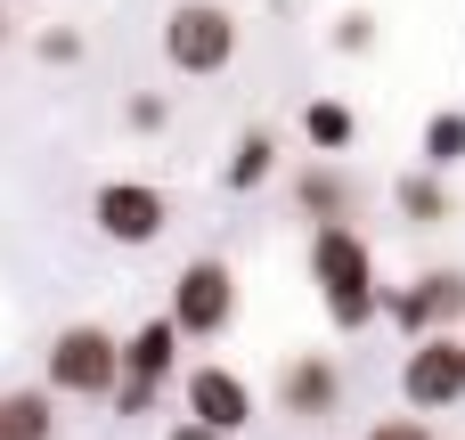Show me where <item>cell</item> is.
<instances>
[{
    "mask_svg": "<svg viewBox=\"0 0 465 440\" xmlns=\"http://www.w3.org/2000/svg\"><path fill=\"white\" fill-rule=\"evenodd\" d=\"M311 278H319V294H327V318L351 335V327H368V318H384V286H376V253H368V237L351 229V220H327L319 237H311Z\"/></svg>",
    "mask_w": 465,
    "mask_h": 440,
    "instance_id": "obj_1",
    "label": "cell"
},
{
    "mask_svg": "<svg viewBox=\"0 0 465 440\" xmlns=\"http://www.w3.org/2000/svg\"><path fill=\"white\" fill-rule=\"evenodd\" d=\"M114 384H123V343L106 327H65L49 343V392H65V400H114Z\"/></svg>",
    "mask_w": 465,
    "mask_h": 440,
    "instance_id": "obj_2",
    "label": "cell"
},
{
    "mask_svg": "<svg viewBox=\"0 0 465 440\" xmlns=\"http://www.w3.org/2000/svg\"><path fill=\"white\" fill-rule=\"evenodd\" d=\"M401 392H409V408H425V416H450L465 400V335H425V343H409V359H401Z\"/></svg>",
    "mask_w": 465,
    "mask_h": 440,
    "instance_id": "obj_3",
    "label": "cell"
},
{
    "mask_svg": "<svg viewBox=\"0 0 465 440\" xmlns=\"http://www.w3.org/2000/svg\"><path fill=\"white\" fill-rule=\"evenodd\" d=\"M163 57H172L180 73H221V65L237 57V16L213 8V0L172 8V16H163Z\"/></svg>",
    "mask_w": 465,
    "mask_h": 440,
    "instance_id": "obj_4",
    "label": "cell"
},
{
    "mask_svg": "<svg viewBox=\"0 0 465 440\" xmlns=\"http://www.w3.org/2000/svg\"><path fill=\"white\" fill-rule=\"evenodd\" d=\"M90 220H98L106 245H155L163 220H172V204H163V188H147V180H106V188L90 196Z\"/></svg>",
    "mask_w": 465,
    "mask_h": 440,
    "instance_id": "obj_5",
    "label": "cell"
},
{
    "mask_svg": "<svg viewBox=\"0 0 465 440\" xmlns=\"http://www.w3.org/2000/svg\"><path fill=\"white\" fill-rule=\"evenodd\" d=\"M384 318H392V327H401L409 343H425V335L458 327V318H465V278H458V269H425L417 286L384 294Z\"/></svg>",
    "mask_w": 465,
    "mask_h": 440,
    "instance_id": "obj_6",
    "label": "cell"
},
{
    "mask_svg": "<svg viewBox=\"0 0 465 440\" xmlns=\"http://www.w3.org/2000/svg\"><path fill=\"white\" fill-rule=\"evenodd\" d=\"M172 318H180V335H221V327L237 318V278H229V261H188V269L172 278Z\"/></svg>",
    "mask_w": 465,
    "mask_h": 440,
    "instance_id": "obj_7",
    "label": "cell"
},
{
    "mask_svg": "<svg viewBox=\"0 0 465 440\" xmlns=\"http://www.w3.org/2000/svg\"><path fill=\"white\" fill-rule=\"evenodd\" d=\"M335 400H343V367L327 351H294L278 376V408L286 416H335Z\"/></svg>",
    "mask_w": 465,
    "mask_h": 440,
    "instance_id": "obj_8",
    "label": "cell"
},
{
    "mask_svg": "<svg viewBox=\"0 0 465 440\" xmlns=\"http://www.w3.org/2000/svg\"><path fill=\"white\" fill-rule=\"evenodd\" d=\"M188 416L213 425V433H245V425H253L245 376H229V367H188Z\"/></svg>",
    "mask_w": 465,
    "mask_h": 440,
    "instance_id": "obj_9",
    "label": "cell"
},
{
    "mask_svg": "<svg viewBox=\"0 0 465 440\" xmlns=\"http://www.w3.org/2000/svg\"><path fill=\"white\" fill-rule=\"evenodd\" d=\"M172 359H180V318L163 310V318H147L131 343H123V376L131 384H163L172 376Z\"/></svg>",
    "mask_w": 465,
    "mask_h": 440,
    "instance_id": "obj_10",
    "label": "cell"
},
{
    "mask_svg": "<svg viewBox=\"0 0 465 440\" xmlns=\"http://www.w3.org/2000/svg\"><path fill=\"white\" fill-rule=\"evenodd\" d=\"M0 440H57V392H0Z\"/></svg>",
    "mask_w": 465,
    "mask_h": 440,
    "instance_id": "obj_11",
    "label": "cell"
},
{
    "mask_svg": "<svg viewBox=\"0 0 465 440\" xmlns=\"http://www.w3.org/2000/svg\"><path fill=\"white\" fill-rule=\"evenodd\" d=\"M294 196H302V212H319V229L351 212V188H343V171H335V163H311V171L294 180Z\"/></svg>",
    "mask_w": 465,
    "mask_h": 440,
    "instance_id": "obj_12",
    "label": "cell"
},
{
    "mask_svg": "<svg viewBox=\"0 0 465 440\" xmlns=\"http://www.w3.org/2000/svg\"><path fill=\"white\" fill-rule=\"evenodd\" d=\"M351 131H360V122H351V106H335V98H311V106H302V139H311L319 155H343V147H351Z\"/></svg>",
    "mask_w": 465,
    "mask_h": 440,
    "instance_id": "obj_13",
    "label": "cell"
},
{
    "mask_svg": "<svg viewBox=\"0 0 465 440\" xmlns=\"http://www.w3.org/2000/svg\"><path fill=\"white\" fill-rule=\"evenodd\" d=\"M401 212H409L417 229H441V220H450V188H441V171H409V180H401Z\"/></svg>",
    "mask_w": 465,
    "mask_h": 440,
    "instance_id": "obj_14",
    "label": "cell"
},
{
    "mask_svg": "<svg viewBox=\"0 0 465 440\" xmlns=\"http://www.w3.org/2000/svg\"><path fill=\"white\" fill-rule=\"evenodd\" d=\"M270 171H278V139H270V131H245L237 155H229V188H262Z\"/></svg>",
    "mask_w": 465,
    "mask_h": 440,
    "instance_id": "obj_15",
    "label": "cell"
},
{
    "mask_svg": "<svg viewBox=\"0 0 465 440\" xmlns=\"http://www.w3.org/2000/svg\"><path fill=\"white\" fill-rule=\"evenodd\" d=\"M465 163V114H433L425 122V171H450Z\"/></svg>",
    "mask_w": 465,
    "mask_h": 440,
    "instance_id": "obj_16",
    "label": "cell"
},
{
    "mask_svg": "<svg viewBox=\"0 0 465 440\" xmlns=\"http://www.w3.org/2000/svg\"><path fill=\"white\" fill-rule=\"evenodd\" d=\"M155 392H163V384H131V376L114 384V400H123V416H147V408H155Z\"/></svg>",
    "mask_w": 465,
    "mask_h": 440,
    "instance_id": "obj_17",
    "label": "cell"
},
{
    "mask_svg": "<svg viewBox=\"0 0 465 440\" xmlns=\"http://www.w3.org/2000/svg\"><path fill=\"white\" fill-rule=\"evenodd\" d=\"M368 440H433V433H425L417 416H384V425H376V433H368Z\"/></svg>",
    "mask_w": 465,
    "mask_h": 440,
    "instance_id": "obj_18",
    "label": "cell"
},
{
    "mask_svg": "<svg viewBox=\"0 0 465 440\" xmlns=\"http://www.w3.org/2000/svg\"><path fill=\"white\" fill-rule=\"evenodd\" d=\"M335 41H343V49H368V41H376V24H368V16H343V33H335Z\"/></svg>",
    "mask_w": 465,
    "mask_h": 440,
    "instance_id": "obj_19",
    "label": "cell"
},
{
    "mask_svg": "<svg viewBox=\"0 0 465 440\" xmlns=\"http://www.w3.org/2000/svg\"><path fill=\"white\" fill-rule=\"evenodd\" d=\"M163 440H229V433H213V425H196V416H180V425H172Z\"/></svg>",
    "mask_w": 465,
    "mask_h": 440,
    "instance_id": "obj_20",
    "label": "cell"
},
{
    "mask_svg": "<svg viewBox=\"0 0 465 440\" xmlns=\"http://www.w3.org/2000/svg\"><path fill=\"white\" fill-rule=\"evenodd\" d=\"M0 41H8V16H0Z\"/></svg>",
    "mask_w": 465,
    "mask_h": 440,
    "instance_id": "obj_21",
    "label": "cell"
}]
</instances>
